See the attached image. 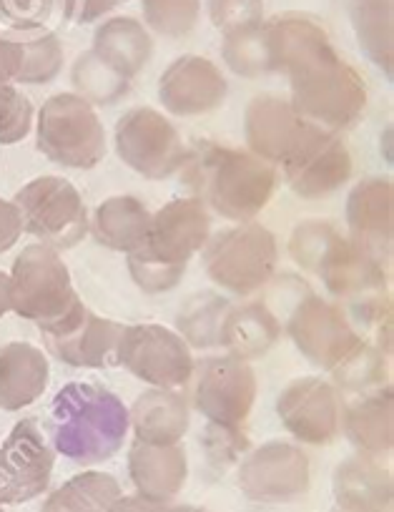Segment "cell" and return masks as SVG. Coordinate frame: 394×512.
I'll use <instances>...</instances> for the list:
<instances>
[{"instance_id":"6da1fadb","label":"cell","mask_w":394,"mask_h":512,"mask_svg":"<svg viewBox=\"0 0 394 512\" xmlns=\"http://www.w3.org/2000/svg\"><path fill=\"white\" fill-rule=\"evenodd\" d=\"M274 73L292 88V108L324 131H347L367 108V86L357 68L334 51L322 23L304 13H279L267 21Z\"/></svg>"},{"instance_id":"7a4b0ae2","label":"cell","mask_w":394,"mask_h":512,"mask_svg":"<svg viewBox=\"0 0 394 512\" xmlns=\"http://www.w3.org/2000/svg\"><path fill=\"white\" fill-rule=\"evenodd\" d=\"M128 432V407L103 384L68 382L53 397L48 415L51 447L76 465L93 467L116 457Z\"/></svg>"},{"instance_id":"3957f363","label":"cell","mask_w":394,"mask_h":512,"mask_svg":"<svg viewBox=\"0 0 394 512\" xmlns=\"http://www.w3.org/2000/svg\"><path fill=\"white\" fill-rule=\"evenodd\" d=\"M184 184L194 191L206 209L224 219L246 224L277 191V169L251 151L219 144H199L184 161Z\"/></svg>"},{"instance_id":"277c9868","label":"cell","mask_w":394,"mask_h":512,"mask_svg":"<svg viewBox=\"0 0 394 512\" xmlns=\"http://www.w3.org/2000/svg\"><path fill=\"white\" fill-rule=\"evenodd\" d=\"M211 236V214L196 196H179L151 214L144 244L128 254V272L146 294H164L184 277Z\"/></svg>"},{"instance_id":"5b68a950","label":"cell","mask_w":394,"mask_h":512,"mask_svg":"<svg viewBox=\"0 0 394 512\" xmlns=\"http://www.w3.org/2000/svg\"><path fill=\"white\" fill-rule=\"evenodd\" d=\"M191 400L209 422L214 457L234 460L244 447V425L256 402V372L246 359L209 357L194 364Z\"/></svg>"},{"instance_id":"8992f818","label":"cell","mask_w":394,"mask_h":512,"mask_svg":"<svg viewBox=\"0 0 394 512\" xmlns=\"http://www.w3.org/2000/svg\"><path fill=\"white\" fill-rule=\"evenodd\" d=\"M206 277L234 297H251L272 282L279 264L277 236L267 226L246 221L209 236L201 249Z\"/></svg>"},{"instance_id":"52a82bcc","label":"cell","mask_w":394,"mask_h":512,"mask_svg":"<svg viewBox=\"0 0 394 512\" xmlns=\"http://www.w3.org/2000/svg\"><path fill=\"white\" fill-rule=\"evenodd\" d=\"M11 279V309L41 329L56 327L83 307L73 289L71 272L58 251L46 244H31L16 256Z\"/></svg>"},{"instance_id":"ba28073f","label":"cell","mask_w":394,"mask_h":512,"mask_svg":"<svg viewBox=\"0 0 394 512\" xmlns=\"http://www.w3.org/2000/svg\"><path fill=\"white\" fill-rule=\"evenodd\" d=\"M38 149L58 166L88 171L106 156V131L96 108L78 93H56L36 123Z\"/></svg>"},{"instance_id":"9c48e42d","label":"cell","mask_w":394,"mask_h":512,"mask_svg":"<svg viewBox=\"0 0 394 512\" xmlns=\"http://www.w3.org/2000/svg\"><path fill=\"white\" fill-rule=\"evenodd\" d=\"M23 219V229L38 236L41 244L53 249H73L86 239L88 219L86 201L81 191L61 176H38L23 186L16 201Z\"/></svg>"},{"instance_id":"30bf717a","label":"cell","mask_w":394,"mask_h":512,"mask_svg":"<svg viewBox=\"0 0 394 512\" xmlns=\"http://www.w3.org/2000/svg\"><path fill=\"white\" fill-rule=\"evenodd\" d=\"M118 159L149 181L171 179L184 169L186 146L174 123L161 111L136 106L116 123Z\"/></svg>"},{"instance_id":"8fae6325","label":"cell","mask_w":394,"mask_h":512,"mask_svg":"<svg viewBox=\"0 0 394 512\" xmlns=\"http://www.w3.org/2000/svg\"><path fill=\"white\" fill-rule=\"evenodd\" d=\"M191 347L179 332L164 324H134L123 329L118 367H126L141 382L159 390L189 387L194 374Z\"/></svg>"},{"instance_id":"7c38bea8","label":"cell","mask_w":394,"mask_h":512,"mask_svg":"<svg viewBox=\"0 0 394 512\" xmlns=\"http://www.w3.org/2000/svg\"><path fill=\"white\" fill-rule=\"evenodd\" d=\"M287 184L299 199L317 201L337 194L354 169L347 144L332 131L307 123L294 149L282 161Z\"/></svg>"},{"instance_id":"4fadbf2b","label":"cell","mask_w":394,"mask_h":512,"mask_svg":"<svg viewBox=\"0 0 394 512\" xmlns=\"http://www.w3.org/2000/svg\"><path fill=\"white\" fill-rule=\"evenodd\" d=\"M236 480L249 500L284 505L307 495L312 485V465L307 452L297 445L274 440L259 445L241 460Z\"/></svg>"},{"instance_id":"5bb4252c","label":"cell","mask_w":394,"mask_h":512,"mask_svg":"<svg viewBox=\"0 0 394 512\" xmlns=\"http://www.w3.org/2000/svg\"><path fill=\"white\" fill-rule=\"evenodd\" d=\"M287 334L294 347L324 372L339 367L362 344L347 314L312 292L304 294L289 314Z\"/></svg>"},{"instance_id":"9a60e30c","label":"cell","mask_w":394,"mask_h":512,"mask_svg":"<svg viewBox=\"0 0 394 512\" xmlns=\"http://www.w3.org/2000/svg\"><path fill=\"white\" fill-rule=\"evenodd\" d=\"M56 450L36 420H21L0 445V507L36 500L48 490Z\"/></svg>"},{"instance_id":"2e32d148","label":"cell","mask_w":394,"mask_h":512,"mask_svg":"<svg viewBox=\"0 0 394 512\" xmlns=\"http://www.w3.org/2000/svg\"><path fill=\"white\" fill-rule=\"evenodd\" d=\"M344 402L327 379L297 377L287 384L277 400V415L284 430L299 442L322 447L332 445L342 432Z\"/></svg>"},{"instance_id":"e0dca14e","label":"cell","mask_w":394,"mask_h":512,"mask_svg":"<svg viewBox=\"0 0 394 512\" xmlns=\"http://www.w3.org/2000/svg\"><path fill=\"white\" fill-rule=\"evenodd\" d=\"M126 324L103 319L83 304L56 327L41 329L48 352L78 369L118 367V347Z\"/></svg>"},{"instance_id":"ac0fdd59","label":"cell","mask_w":394,"mask_h":512,"mask_svg":"<svg viewBox=\"0 0 394 512\" xmlns=\"http://www.w3.org/2000/svg\"><path fill=\"white\" fill-rule=\"evenodd\" d=\"M226 96H229L226 76L209 58L181 56L159 78V101L171 116H206L216 111Z\"/></svg>"},{"instance_id":"d6986e66","label":"cell","mask_w":394,"mask_h":512,"mask_svg":"<svg viewBox=\"0 0 394 512\" xmlns=\"http://www.w3.org/2000/svg\"><path fill=\"white\" fill-rule=\"evenodd\" d=\"M349 239L367 249L374 259L389 267L392 262V214L394 189L392 181L382 176L362 179L347 199Z\"/></svg>"},{"instance_id":"ffe728a7","label":"cell","mask_w":394,"mask_h":512,"mask_svg":"<svg viewBox=\"0 0 394 512\" xmlns=\"http://www.w3.org/2000/svg\"><path fill=\"white\" fill-rule=\"evenodd\" d=\"M307 121L282 96H254L244 108V134L251 154L269 164H282L302 136Z\"/></svg>"},{"instance_id":"44dd1931","label":"cell","mask_w":394,"mask_h":512,"mask_svg":"<svg viewBox=\"0 0 394 512\" xmlns=\"http://www.w3.org/2000/svg\"><path fill=\"white\" fill-rule=\"evenodd\" d=\"M128 475L136 495L169 505L189 480V457L181 445H149L134 440L128 450Z\"/></svg>"},{"instance_id":"7402d4cb","label":"cell","mask_w":394,"mask_h":512,"mask_svg":"<svg viewBox=\"0 0 394 512\" xmlns=\"http://www.w3.org/2000/svg\"><path fill=\"white\" fill-rule=\"evenodd\" d=\"M394 407H392V390L364 392L357 395V400L349 402L342 412V432L349 440V445L362 457L372 460H384L392 455L394 442Z\"/></svg>"},{"instance_id":"603a6c76","label":"cell","mask_w":394,"mask_h":512,"mask_svg":"<svg viewBox=\"0 0 394 512\" xmlns=\"http://www.w3.org/2000/svg\"><path fill=\"white\" fill-rule=\"evenodd\" d=\"M334 512H392V472L372 457H349L334 472Z\"/></svg>"},{"instance_id":"cb8c5ba5","label":"cell","mask_w":394,"mask_h":512,"mask_svg":"<svg viewBox=\"0 0 394 512\" xmlns=\"http://www.w3.org/2000/svg\"><path fill=\"white\" fill-rule=\"evenodd\" d=\"M51 364L38 347L11 342L0 349V410L18 412L46 392Z\"/></svg>"},{"instance_id":"d4e9b609","label":"cell","mask_w":394,"mask_h":512,"mask_svg":"<svg viewBox=\"0 0 394 512\" xmlns=\"http://www.w3.org/2000/svg\"><path fill=\"white\" fill-rule=\"evenodd\" d=\"M128 415L136 440L149 445H179L191 427L189 402L176 390L154 387L144 392Z\"/></svg>"},{"instance_id":"484cf974","label":"cell","mask_w":394,"mask_h":512,"mask_svg":"<svg viewBox=\"0 0 394 512\" xmlns=\"http://www.w3.org/2000/svg\"><path fill=\"white\" fill-rule=\"evenodd\" d=\"M91 53L118 76L134 81L154 56V41L144 23H139L136 18L118 16L98 28Z\"/></svg>"},{"instance_id":"4316f807","label":"cell","mask_w":394,"mask_h":512,"mask_svg":"<svg viewBox=\"0 0 394 512\" xmlns=\"http://www.w3.org/2000/svg\"><path fill=\"white\" fill-rule=\"evenodd\" d=\"M282 337V324L264 302L229 307L219 332V347L239 359H259Z\"/></svg>"},{"instance_id":"83f0119b","label":"cell","mask_w":394,"mask_h":512,"mask_svg":"<svg viewBox=\"0 0 394 512\" xmlns=\"http://www.w3.org/2000/svg\"><path fill=\"white\" fill-rule=\"evenodd\" d=\"M151 226V211L136 196H111L103 201L93 214L91 229L93 239L111 251L134 254L144 244Z\"/></svg>"},{"instance_id":"f1b7e54d","label":"cell","mask_w":394,"mask_h":512,"mask_svg":"<svg viewBox=\"0 0 394 512\" xmlns=\"http://www.w3.org/2000/svg\"><path fill=\"white\" fill-rule=\"evenodd\" d=\"M349 21L364 56L392 78V0H349Z\"/></svg>"},{"instance_id":"f546056e","label":"cell","mask_w":394,"mask_h":512,"mask_svg":"<svg viewBox=\"0 0 394 512\" xmlns=\"http://www.w3.org/2000/svg\"><path fill=\"white\" fill-rule=\"evenodd\" d=\"M116 497H121L116 477L88 470L51 492L41 512H106Z\"/></svg>"},{"instance_id":"4dcf8cb0","label":"cell","mask_w":394,"mask_h":512,"mask_svg":"<svg viewBox=\"0 0 394 512\" xmlns=\"http://www.w3.org/2000/svg\"><path fill=\"white\" fill-rule=\"evenodd\" d=\"M229 299L214 292H199L181 307L176 317L179 337L194 349H216L219 347L221 322L229 312Z\"/></svg>"},{"instance_id":"1f68e13d","label":"cell","mask_w":394,"mask_h":512,"mask_svg":"<svg viewBox=\"0 0 394 512\" xmlns=\"http://www.w3.org/2000/svg\"><path fill=\"white\" fill-rule=\"evenodd\" d=\"M221 56H224L229 71L236 73V76H269L272 73V61H269V43L264 21L226 31L224 41H221Z\"/></svg>"},{"instance_id":"d6a6232c","label":"cell","mask_w":394,"mask_h":512,"mask_svg":"<svg viewBox=\"0 0 394 512\" xmlns=\"http://www.w3.org/2000/svg\"><path fill=\"white\" fill-rule=\"evenodd\" d=\"M334 384L349 395H364L374 387H382L389 377V357L377 347L362 342L339 367L332 369Z\"/></svg>"},{"instance_id":"836d02e7","label":"cell","mask_w":394,"mask_h":512,"mask_svg":"<svg viewBox=\"0 0 394 512\" xmlns=\"http://www.w3.org/2000/svg\"><path fill=\"white\" fill-rule=\"evenodd\" d=\"M73 86H76L78 96L86 98L91 106H111L126 96L131 81L111 71L93 53H83L73 66Z\"/></svg>"},{"instance_id":"e575fe53","label":"cell","mask_w":394,"mask_h":512,"mask_svg":"<svg viewBox=\"0 0 394 512\" xmlns=\"http://www.w3.org/2000/svg\"><path fill=\"white\" fill-rule=\"evenodd\" d=\"M146 26L166 38L189 36L201 16V0H141Z\"/></svg>"},{"instance_id":"d590c367","label":"cell","mask_w":394,"mask_h":512,"mask_svg":"<svg viewBox=\"0 0 394 512\" xmlns=\"http://www.w3.org/2000/svg\"><path fill=\"white\" fill-rule=\"evenodd\" d=\"M63 51L61 43L53 36L36 38L31 43H21V71L18 83H48L61 73Z\"/></svg>"},{"instance_id":"8d00e7d4","label":"cell","mask_w":394,"mask_h":512,"mask_svg":"<svg viewBox=\"0 0 394 512\" xmlns=\"http://www.w3.org/2000/svg\"><path fill=\"white\" fill-rule=\"evenodd\" d=\"M33 103L11 83H0V144L11 146L26 139L33 128Z\"/></svg>"},{"instance_id":"74e56055","label":"cell","mask_w":394,"mask_h":512,"mask_svg":"<svg viewBox=\"0 0 394 512\" xmlns=\"http://www.w3.org/2000/svg\"><path fill=\"white\" fill-rule=\"evenodd\" d=\"M209 13L221 33L264 21V0H209Z\"/></svg>"},{"instance_id":"f35d334b","label":"cell","mask_w":394,"mask_h":512,"mask_svg":"<svg viewBox=\"0 0 394 512\" xmlns=\"http://www.w3.org/2000/svg\"><path fill=\"white\" fill-rule=\"evenodd\" d=\"M56 0H0V16L16 28H41L51 21Z\"/></svg>"},{"instance_id":"ab89813d","label":"cell","mask_w":394,"mask_h":512,"mask_svg":"<svg viewBox=\"0 0 394 512\" xmlns=\"http://www.w3.org/2000/svg\"><path fill=\"white\" fill-rule=\"evenodd\" d=\"M23 234L21 211L13 201L0 199V254L16 246V241Z\"/></svg>"},{"instance_id":"60d3db41","label":"cell","mask_w":394,"mask_h":512,"mask_svg":"<svg viewBox=\"0 0 394 512\" xmlns=\"http://www.w3.org/2000/svg\"><path fill=\"white\" fill-rule=\"evenodd\" d=\"M21 71V43L0 38V83L16 81Z\"/></svg>"},{"instance_id":"b9f144b4","label":"cell","mask_w":394,"mask_h":512,"mask_svg":"<svg viewBox=\"0 0 394 512\" xmlns=\"http://www.w3.org/2000/svg\"><path fill=\"white\" fill-rule=\"evenodd\" d=\"M123 0H76V16L78 23H91L96 18L106 16L116 6H121Z\"/></svg>"},{"instance_id":"7bdbcfd3","label":"cell","mask_w":394,"mask_h":512,"mask_svg":"<svg viewBox=\"0 0 394 512\" xmlns=\"http://www.w3.org/2000/svg\"><path fill=\"white\" fill-rule=\"evenodd\" d=\"M166 505L161 502H149L139 495H131V497H116L113 505L108 507L106 512H164Z\"/></svg>"},{"instance_id":"ee69618b","label":"cell","mask_w":394,"mask_h":512,"mask_svg":"<svg viewBox=\"0 0 394 512\" xmlns=\"http://www.w3.org/2000/svg\"><path fill=\"white\" fill-rule=\"evenodd\" d=\"M11 312V279L6 272H0V319Z\"/></svg>"},{"instance_id":"f6af8a7d","label":"cell","mask_w":394,"mask_h":512,"mask_svg":"<svg viewBox=\"0 0 394 512\" xmlns=\"http://www.w3.org/2000/svg\"><path fill=\"white\" fill-rule=\"evenodd\" d=\"M164 512H206V510H201V507H194V505H166Z\"/></svg>"},{"instance_id":"bcb514c9","label":"cell","mask_w":394,"mask_h":512,"mask_svg":"<svg viewBox=\"0 0 394 512\" xmlns=\"http://www.w3.org/2000/svg\"><path fill=\"white\" fill-rule=\"evenodd\" d=\"M0 512H3V507H0Z\"/></svg>"}]
</instances>
